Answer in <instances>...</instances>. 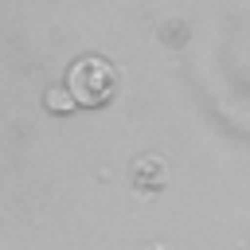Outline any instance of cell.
I'll use <instances>...</instances> for the list:
<instances>
[{
	"label": "cell",
	"instance_id": "1",
	"mask_svg": "<svg viewBox=\"0 0 250 250\" xmlns=\"http://www.w3.org/2000/svg\"><path fill=\"white\" fill-rule=\"evenodd\" d=\"M117 86H121V74L109 59L102 55H82L66 66V90L74 98L78 109H102L117 98Z\"/></svg>",
	"mask_w": 250,
	"mask_h": 250
},
{
	"label": "cell",
	"instance_id": "2",
	"mask_svg": "<svg viewBox=\"0 0 250 250\" xmlns=\"http://www.w3.org/2000/svg\"><path fill=\"white\" fill-rule=\"evenodd\" d=\"M43 105H47L51 113H70V109H78L66 86H59V90H47V98H43Z\"/></svg>",
	"mask_w": 250,
	"mask_h": 250
}]
</instances>
